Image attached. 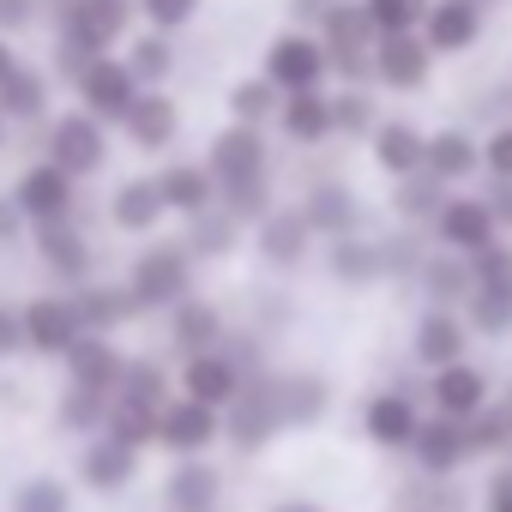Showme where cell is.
<instances>
[{"mask_svg":"<svg viewBox=\"0 0 512 512\" xmlns=\"http://www.w3.org/2000/svg\"><path fill=\"white\" fill-rule=\"evenodd\" d=\"M127 290L139 296V308H181L193 296V253H187V241L145 247L139 260H133Z\"/></svg>","mask_w":512,"mask_h":512,"instance_id":"cell-7","label":"cell"},{"mask_svg":"<svg viewBox=\"0 0 512 512\" xmlns=\"http://www.w3.org/2000/svg\"><path fill=\"white\" fill-rule=\"evenodd\" d=\"M404 350H410L416 374H434V368L470 356V350H476V332H470L464 308H434V302H422L416 320H410V344H404Z\"/></svg>","mask_w":512,"mask_h":512,"instance_id":"cell-10","label":"cell"},{"mask_svg":"<svg viewBox=\"0 0 512 512\" xmlns=\"http://www.w3.org/2000/svg\"><path fill=\"white\" fill-rule=\"evenodd\" d=\"M422 416H428L422 386H374V392L362 398V440H368L374 452H410Z\"/></svg>","mask_w":512,"mask_h":512,"instance_id":"cell-3","label":"cell"},{"mask_svg":"<svg viewBox=\"0 0 512 512\" xmlns=\"http://www.w3.org/2000/svg\"><path fill=\"white\" fill-rule=\"evenodd\" d=\"M127 67H133L145 85H163V79L175 73V43H169V31H145V37H133V43H127Z\"/></svg>","mask_w":512,"mask_h":512,"instance_id":"cell-45","label":"cell"},{"mask_svg":"<svg viewBox=\"0 0 512 512\" xmlns=\"http://www.w3.org/2000/svg\"><path fill=\"white\" fill-rule=\"evenodd\" d=\"M506 85H512V61H506Z\"/></svg>","mask_w":512,"mask_h":512,"instance_id":"cell-62","label":"cell"},{"mask_svg":"<svg viewBox=\"0 0 512 512\" xmlns=\"http://www.w3.org/2000/svg\"><path fill=\"white\" fill-rule=\"evenodd\" d=\"M470 452H476V464H500V458H512V410L494 398L488 410H476L470 422Z\"/></svg>","mask_w":512,"mask_h":512,"instance_id":"cell-41","label":"cell"},{"mask_svg":"<svg viewBox=\"0 0 512 512\" xmlns=\"http://www.w3.org/2000/svg\"><path fill=\"white\" fill-rule=\"evenodd\" d=\"M121 127H127V139H133L139 151H169L175 133H181V109H175V97H163L157 85H145Z\"/></svg>","mask_w":512,"mask_h":512,"instance_id":"cell-28","label":"cell"},{"mask_svg":"<svg viewBox=\"0 0 512 512\" xmlns=\"http://www.w3.org/2000/svg\"><path fill=\"white\" fill-rule=\"evenodd\" d=\"M139 13L151 19V31H181L199 13V0H139Z\"/></svg>","mask_w":512,"mask_h":512,"instance_id":"cell-52","label":"cell"},{"mask_svg":"<svg viewBox=\"0 0 512 512\" xmlns=\"http://www.w3.org/2000/svg\"><path fill=\"white\" fill-rule=\"evenodd\" d=\"M121 350L109 344V332H79V344L67 350V374H73V386H91V392H103V398H115L121 392Z\"/></svg>","mask_w":512,"mask_h":512,"instance_id":"cell-26","label":"cell"},{"mask_svg":"<svg viewBox=\"0 0 512 512\" xmlns=\"http://www.w3.org/2000/svg\"><path fill=\"white\" fill-rule=\"evenodd\" d=\"M422 398H428V410L470 422L476 410H488V404L500 398V380H494V368H488V362L458 356V362H446V368L422 374Z\"/></svg>","mask_w":512,"mask_h":512,"instance_id":"cell-5","label":"cell"},{"mask_svg":"<svg viewBox=\"0 0 512 512\" xmlns=\"http://www.w3.org/2000/svg\"><path fill=\"white\" fill-rule=\"evenodd\" d=\"M482 181H512V115L482 133Z\"/></svg>","mask_w":512,"mask_h":512,"instance_id":"cell-48","label":"cell"},{"mask_svg":"<svg viewBox=\"0 0 512 512\" xmlns=\"http://www.w3.org/2000/svg\"><path fill=\"white\" fill-rule=\"evenodd\" d=\"M422 37L440 61H464L482 49L488 37V0H434L428 19H422Z\"/></svg>","mask_w":512,"mask_h":512,"instance_id":"cell-12","label":"cell"},{"mask_svg":"<svg viewBox=\"0 0 512 512\" xmlns=\"http://www.w3.org/2000/svg\"><path fill=\"white\" fill-rule=\"evenodd\" d=\"M476 512H512V458L482 464V482H476Z\"/></svg>","mask_w":512,"mask_h":512,"instance_id":"cell-50","label":"cell"},{"mask_svg":"<svg viewBox=\"0 0 512 512\" xmlns=\"http://www.w3.org/2000/svg\"><path fill=\"white\" fill-rule=\"evenodd\" d=\"M428 175H440L446 187H470L482 181V133H470L464 121H446L428 133Z\"/></svg>","mask_w":512,"mask_h":512,"instance_id":"cell-19","label":"cell"},{"mask_svg":"<svg viewBox=\"0 0 512 512\" xmlns=\"http://www.w3.org/2000/svg\"><path fill=\"white\" fill-rule=\"evenodd\" d=\"M31 13H37V0H0V31L31 25Z\"/></svg>","mask_w":512,"mask_h":512,"instance_id":"cell-56","label":"cell"},{"mask_svg":"<svg viewBox=\"0 0 512 512\" xmlns=\"http://www.w3.org/2000/svg\"><path fill=\"white\" fill-rule=\"evenodd\" d=\"M0 139H7V109H0Z\"/></svg>","mask_w":512,"mask_h":512,"instance_id":"cell-61","label":"cell"},{"mask_svg":"<svg viewBox=\"0 0 512 512\" xmlns=\"http://www.w3.org/2000/svg\"><path fill=\"white\" fill-rule=\"evenodd\" d=\"M217 488H223V476L205 458H181L163 482V500H169V512H217Z\"/></svg>","mask_w":512,"mask_h":512,"instance_id":"cell-34","label":"cell"},{"mask_svg":"<svg viewBox=\"0 0 512 512\" xmlns=\"http://www.w3.org/2000/svg\"><path fill=\"white\" fill-rule=\"evenodd\" d=\"M139 91H145V79H139L127 61H115V55L91 61V67H85V79H79L85 109H91V115H103V121H127V109L139 103Z\"/></svg>","mask_w":512,"mask_h":512,"instance_id":"cell-17","label":"cell"},{"mask_svg":"<svg viewBox=\"0 0 512 512\" xmlns=\"http://www.w3.org/2000/svg\"><path fill=\"white\" fill-rule=\"evenodd\" d=\"M247 368H241V356L223 344V350H199V356H187L181 362V392L187 398H199V404H211V410H229L241 392H247Z\"/></svg>","mask_w":512,"mask_h":512,"instance_id":"cell-15","label":"cell"},{"mask_svg":"<svg viewBox=\"0 0 512 512\" xmlns=\"http://www.w3.org/2000/svg\"><path fill=\"white\" fill-rule=\"evenodd\" d=\"M37 247H43V260H49L61 278H79V272H85V260H91L85 229H73L67 217H49V223H37Z\"/></svg>","mask_w":512,"mask_h":512,"instance_id":"cell-40","label":"cell"},{"mask_svg":"<svg viewBox=\"0 0 512 512\" xmlns=\"http://www.w3.org/2000/svg\"><path fill=\"white\" fill-rule=\"evenodd\" d=\"M428 7H434V0H368V19L380 25V37L386 31H422Z\"/></svg>","mask_w":512,"mask_h":512,"instance_id":"cell-49","label":"cell"},{"mask_svg":"<svg viewBox=\"0 0 512 512\" xmlns=\"http://www.w3.org/2000/svg\"><path fill=\"white\" fill-rule=\"evenodd\" d=\"M422 302H434V308H464L470 302V290H476V272H470V260L464 253H452V247H434L428 260H422V272H416V284H410Z\"/></svg>","mask_w":512,"mask_h":512,"instance_id":"cell-24","label":"cell"},{"mask_svg":"<svg viewBox=\"0 0 512 512\" xmlns=\"http://www.w3.org/2000/svg\"><path fill=\"white\" fill-rule=\"evenodd\" d=\"M368 157H374V169H380L386 181L416 175V169L428 163V133H422L410 115H386V121L374 127V139H368Z\"/></svg>","mask_w":512,"mask_h":512,"instance_id":"cell-21","label":"cell"},{"mask_svg":"<svg viewBox=\"0 0 512 512\" xmlns=\"http://www.w3.org/2000/svg\"><path fill=\"white\" fill-rule=\"evenodd\" d=\"M115 398H127V404H151V410H163L169 404V374H163V362H127L121 368V392Z\"/></svg>","mask_w":512,"mask_h":512,"instance_id":"cell-46","label":"cell"},{"mask_svg":"<svg viewBox=\"0 0 512 512\" xmlns=\"http://www.w3.org/2000/svg\"><path fill=\"white\" fill-rule=\"evenodd\" d=\"M79 332L85 326H79V308L67 296H43L25 308V350H37V356H67L79 344Z\"/></svg>","mask_w":512,"mask_h":512,"instance_id":"cell-25","label":"cell"},{"mask_svg":"<svg viewBox=\"0 0 512 512\" xmlns=\"http://www.w3.org/2000/svg\"><path fill=\"white\" fill-rule=\"evenodd\" d=\"M470 512H476V506H470Z\"/></svg>","mask_w":512,"mask_h":512,"instance_id":"cell-64","label":"cell"},{"mask_svg":"<svg viewBox=\"0 0 512 512\" xmlns=\"http://www.w3.org/2000/svg\"><path fill=\"white\" fill-rule=\"evenodd\" d=\"M13 512H67V488L55 476H31L19 494H13Z\"/></svg>","mask_w":512,"mask_h":512,"instance_id":"cell-51","label":"cell"},{"mask_svg":"<svg viewBox=\"0 0 512 512\" xmlns=\"http://www.w3.org/2000/svg\"><path fill=\"white\" fill-rule=\"evenodd\" d=\"M0 109H7V121H37L49 109V79L31 67H13L0 79Z\"/></svg>","mask_w":512,"mask_h":512,"instance_id":"cell-42","label":"cell"},{"mask_svg":"<svg viewBox=\"0 0 512 512\" xmlns=\"http://www.w3.org/2000/svg\"><path fill=\"white\" fill-rule=\"evenodd\" d=\"M482 193H488V205H494V217H500V229L512 235V181H482Z\"/></svg>","mask_w":512,"mask_h":512,"instance_id":"cell-54","label":"cell"},{"mask_svg":"<svg viewBox=\"0 0 512 512\" xmlns=\"http://www.w3.org/2000/svg\"><path fill=\"white\" fill-rule=\"evenodd\" d=\"M434 253V235L428 229H416V223H392L386 235H380V260H386V284H416V272H422V260Z\"/></svg>","mask_w":512,"mask_h":512,"instance_id":"cell-35","label":"cell"},{"mask_svg":"<svg viewBox=\"0 0 512 512\" xmlns=\"http://www.w3.org/2000/svg\"><path fill=\"white\" fill-rule=\"evenodd\" d=\"M260 73L290 97V91H314V85H332V55H326V43H320V31H302V25H290V31H278L272 43H266V55H260Z\"/></svg>","mask_w":512,"mask_h":512,"instance_id":"cell-4","label":"cell"},{"mask_svg":"<svg viewBox=\"0 0 512 512\" xmlns=\"http://www.w3.org/2000/svg\"><path fill=\"white\" fill-rule=\"evenodd\" d=\"M488 7H494V0H488Z\"/></svg>","mask_w":512,"mask_h":512,"instance_id":"cell-63","label":"cell"},{"mask_svg":"<svg viewBox=\"0 0 512 512\" xmlns=\"http://www.w3.org/2000/svg\"><path fill=\"white\" fill-rule=\"evenodd\" d=\"M332 121H338V139L368 145L374 127L386 121V109H380V85H332Z\"/></svg>","mask_w":512,"mask_h":512,"instance_id":"cell-32","label":"cell"},{"mask_svg":"<svg viewBox=\"0 0 512 512\" xmlns=\"http://www.w3.org/2000/svg\"><path fill=\"white\" fill-rule=\"evenodd\" d=\"M320 260H326V278H332L338 290H380V284H386V260H380V235H368V229L320 241Z\"/></svg>","mask_w":512,"mask_h":512,"instance_id":"cell-16","label":"cell"},{"mask_svg":"<svg viewBox=\"0 0 512 512\" xmlns=\"http://www.w3.org/2000/svg\"><path fill=\"white\" fill-rule=\"evenodd\" d=\"M428 235H434V247H452V253H464V260H476V253H488L494 241H506V229H500V217H494V205H488V193L476 187H452L446 193V205H440V217L428 223Z\"/></svg>","mask_w":512,"mask_h":512,"instance_id":"cell-2","label":"cell"},{"mask_svg":"<svg viewBox=\"0 0 512 512\" xmlns=\"http://www.w3.org/2000/svg\"><path fill=\"white\" fill-rule=\"evenodd\" d=\"M241 229H247V223H241L229 205H211V211L187 217V253H193V260H229L235 241H241Z\"/></svg>","mask_w":512,"mask_h":512,"instance_id":"cell-36","label":"cell"},{"mask_svg":"<svg viewBox=\"0 0 512 512\" xmlns=\"http://www.w3.org/2000/svg\"><path fill=\"white\" fill-rule=\"evenodd\" d=\"M25 229V211H19V199H0V241H13Z\"/></svg>","mask_w":512,"mask_h":512,"instance_id":"cell-57","label":"cell"},{"mask_svg":"<svg viewBox=\"0 0 512 512\" xmlns=\"http://www.w3.org/2000/svg\"><path fill=\"white\" fill-rule=\"evenodd\" d=\"M109 217H115L127 235H151V229L169 217L157 175H151V181H121V187H115V205H109Z\"/></svg>","mask_w":512,"mask_h":512,"instance_id":"cell-37","label":"cell"},{"mask_svg":"<svg viewBox=\"0 0 512 512\" xmlns=\"http://www.w3.org/2000/svg\"><path fill=\"white\" fill-rule=\"evenodd\" d=\"M109 404H115V398H103V392H91V386H67L61 422L79 428V434H85V428H103V422H109Z\"/></svg>","mask_w":512,"mask_h":512,"instance_id":"cell-47","label":"cell"},{"mask_svg":"<svg viewBox=\"0 0 512 512\" xmlns=\"http://www.w3.org/2000/svg\"><path fill=\"white\" fill-rule=\"evenodd\" d=\"M284 109V91L266 79V73H253V79H235L229 85V121H247V127H272Z\"/></svg>","mask_w":512,"mask_h":512,"instance_id":"cell-39","label":"cell"},{"mask_svg":"<svg viewBox=\"0 0 512 512\" xmlns=\"http://www.w3.org/2000/svg\"><path fill=\"white\" fill-rule=\"evenodd\" d=\"M500 404H506V410H512V374H506V380H500Z\"/></svg>","mask_w":512,"mask_h":512,"instance_id":"cell-60","label":"cell"},{"mask_svg":"<svg viewBox=\"0 0 512 512\" xmlns=\"http://www.w3.org/2000/svg\"><path fill=\"white\" fill-rule=\"evenodd\" d=\"M25 350V314H0V356Z\"/></svg>","mask_w":512,"mask_h":512,"instance_id":"cell-55","label":"cell"},{"mask_svg":"<svg viewBox=\"0 0 512 512\" xmlns=\"http://www.w3.org/2000/svg\"><path fill=\"white\" fill-rule=\"evenodd\" d=\"M320 43L332 55V79L338 85H374V43L380 25L368 19V0H338L320 19Z\"/></svg>","mask_w":512,"mask_h":512,"instance_id":"cell-1","label":"cell"},{"mask_svg":"<svg viewBox=\"0 0 512 512\" xmlns=\"http://www.w3.org/2000/svg\"><path fill=\"white\" fill-rule=\"evenodd\" d=\"M157 416H163V410H151V404H127V398H115V404H109L103 434L139 452V446H157Z\"/></svg>","mask_w":512,"mask_h":512,"instance_id":"cell-44","label":"cell"},{"mask_svg":"<svg viewBox=\"0 0 512 512\" xmlns=\"http://www.w3.org/2000/svg\"><path fill=\"white\" fill-rule=\"evenodd\" d=\"M446 181L440 175H428V169H416V175H398L392 181V223H416V229H428L434 217H440V205H446Z\"/></svg>","mask_w":512,"mask_h":512,"instance_id":"cell-31","label":"cell"},{"mask_svg":"<svg viewBox=\"0 0 512 512\" xmlns=\"http://www.w3.org/2000/svg\"><path fill=\"white\" fill-rule=\"evenodd\" d=\"M73 308H79V326H85V332H115L121 320L145 314L139 296H133V290H115V284H85V290L73 296Z\"/></svg>","mask_w":512,"mask_h":512,"instance_id":"cell-38","label":"cell"},{"mask_svg":"<svg viewBox=\"0 0 512 512\" xmlns=\"http://www.w3.org/2000/svg\"><path fill=\"white\" fill-rule=\"evenodd\" d=\"M338 7V0H290V25H302V31H320V19Z\"/></svg>","mask_w":512,"mask_h":512,"instance_id":"cell-53","label":"cell"},{"mask_svg":"<svg viewBox=\"0 0 512 512\" xmlns=\"http://www.w3.org/2000/svg\"><path fill=\"white\" fill-rule=\"evenodd\" d=\"M169 344H175V356H181V362H187V356H199V350H223V344H229L223 314H217L211 302L187 296L181 308H169Z\"/></svg>","mask_w":512,"mask_h":512,"instance_id":"cell-29","label":"cell"},{"mask_svg":"<svg viewBox=\"0 0 512 512\" xmlns=\"http://www.w3.org/2000/svg\"><path fill=\"white\" fill-rule=\"evenodd\" d=\"M284 434V410H278V374H253L247 392L223 410V440L235 452H266Z\"/></svg>","mask_w":512,"mask_h":512,"instance_id":"cell-8","label":"cell"},{"mask_svg":"<svg viewBox=\"0 0 512 512\" xmlns=\"http://www.w3.org/2000/svg\"><path fill=\"white\" fill-rule=\"evenodd\" d=\"M253 247H260V260L272 272H296V266H308V253L320 247V235H314L302 205H272L260 223H253Z\"/></svg>","mask_w":512,"mask_h":512,"instance_id":"cell-13","label":"cell"},{"mask_svg":"<svg viewBox=\"0 0 512 512\" xmlns=\"http://www.w3.org/2000/svg\"><path fill=\"white\" fill-rule=\"evenodd\" d=\"M157 187H163V205H169L175 217H199V211L217 205V175H211V163H169V169L157 175Z\"/></svg>","mask_w":512,"mask_h":512,"instance_id":"cell-30","label":"cell"},{"mask_svg":"<svg viewBox=\"0 0 512 512\" xmlns=\"http://www.w3.org/2000/svg\"><path fill=\"white\" fill-rule=\"evenodd\" d=\"M434 67H440V55L428 49L422 31H386L374 43V85L392 97H422L434 85Z\"/></svg>","mask_w":512,"mask_h":512,"instance_id":"cell-9","label":"cell"},{"mask_svg":"<svg viewBox=\"0 0 512 512\" xmlns=\"http://www.w3.org/2000/svg\"><path fill=\"white\" fill-rule=\"evenodd\" d=\"M404 458H410V470H416L422 482H458V476L476 464V452H470V428H464L458 416L428 410L422 428H416V446H410Z\"/></svg>","mask_w":512,"mask_h":512,"instance_id":"cell-6","label":"cell"},{"mask_svg":"<svg viewBox=\"0 0 512 512\" xmlns=\"http://www.w3.org/2000/svg\"><path fill=\"white\" fill-rule=\"evenodd\" d=\"M217 440H223V410H211V404H199V398H187V392H175V398L163 404V416H157V446H169L175 458H205Z\"/></svg>","mask_w":512,"mask_h":512,"instance_id":"cell-14","label":"cell"},{"mask_svg":"<svg viewBox=\"0 0 512 512\" xmlns=\"http://www.w3.org/2000/svg\"><path fill=\"white\" fill-rule=\"evenodd\" d=\"M13 67H19V61H13V49H7V37H0V79H7Z\"/></svg>","mask_w":512,"mask_h":512,"instance_id":"cell-59","label":"cell"},{"mask_svg":"<svg viewBox=\"0 0 512 512\" xmlns=\"http://www.w3.org/2000/svg\"><path fill=\"white\" fill-rule=\"evenodd\" d=\"M296 205L308 211V223H314L320 241H332V235H356V229L368 223V205H362V193H356L350 181H314Z\"/></svg>","mask_w":512,"mask_h":512,"instance_id":"cell-20","label":"cell"},{"mask_svg":"<svg viewBox=\"0 0 512 512\" xmlns=\"http://www.w3.org/2000/svg\"><path fill=\"white\" fill-rule=\"evenodd\" d=\"M278 410H284V428H320L326 410H332V380L314 374V368L278 374Z\"/></svg>","mask_w":512,"mask_h":512,"instance_id":"cell-27","label":"cell"},{"mask_svg":"<svg viewBox=\"0 0 512 512\" xmlns=\"http://www.w3.org/2000/svg\"><path fill=\"white\" fill-rule=\"evenodd\" d=\"M73 169H61L55 157L49 163H31L25 175H19V187H13V199H19V211L31 217V223H49V217H73Z\"/></svg>","mask_w":512,"mask_h":512,"instance_id":"cell-22","label":"cell"},{"mask_svg":"<svg viewBox=\"0 0 512 512\" xmlns=\"http://www.w3.org/2000/svg\"><path fill=\"white\" fill-rule=\"evenodd\" d=\"M133 470H139V452L133 446H121V440H91L85 452H79V476H85V488H97V494H115V488H127L133 482Z\"/></svg>","mask_w":512,"mask_h":512,"instance_id":"cell-33","label":"cell"},{"mask_svg":"<svg viewBox=\"0 0 512 512\" xmlns=\"http://www.w3.org/2000/svg\"><path fill=\"white\" fill-rule=\"evenodd\" d=\"M103 151H109V139H103V115H61L55 121V133H49V157L61 163V169H73V175H91V169H103Z\"/></svg>","mask_w":512,"mask_h":512,"instance_id":"cell-23","label":"cell"},{"mask_svg":"<svg viewBox=\"0 0 512 512\" xmlns=\"http://www.w3.org/2000/svg\"><path fill=\"white\" fill-rule=\"evenodd\" d=\"M272 512H326V506H320V500H278Z\"/></svg>","mask_w":512,"mask_h":512,"instance_id":"cell-58","label":"cell"},{"mask_svg":"<svg viewBox=\"0 0 512 512\" xmlns=\"http://www.w3.org/2000/svg\"><path fill=\"white\" fill-rule=\"evenodd\" d=\"M217 187H235V181H272V139L266 127H247V121H229L211 151H205Z\"/></svg>","mask_w":512,"mask_h":512,"instance_id":"cell-11","label":"cell"},{"mask_svg":"<svg viewBox=\"0 0 512 512\" xmlns=\"http://www.w3.org/2000/svg\"><path fill=\"white\" fill-rule=\"evenodd\" d=\"M272 127H278L290 145H302V151H320V145H332V139H338V121H332V85L290 91Z\"/></svg>","mask_w":512,"mask_h":512,"instance_id":"cell-18","label":"cell"},{"mask_svg":"<svg viewBox=\"0 0 512 512\" xmlns=\"http://www.w3.org/2000/svg\"><path fill=\"white\" fill-rule=\"evenodd\" d=\"M470 272H476V290H470V296H482V302H506V308H512V235L494 241L488 253H476Z\"/></svg>","mask_w":512,"mask_h":512,"instance_id":"cell-43","label":"cell"}]
</instances>
